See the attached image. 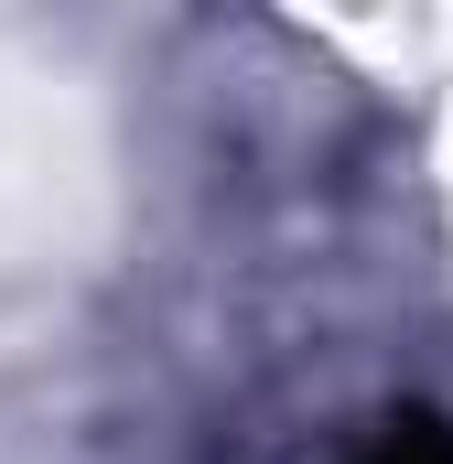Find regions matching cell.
<instances>
[{
    "label": "cell",
    "mask_w": 453,
    "mask_h": 464,
    "mask_svg": "<svg viewBox=\"0 0 453 464\" xmlns=\"http://www.w3.org/2000/svg\"><path fill=\"white\" fill-rule=\"evenodd\" d=\"M356 464H453V421H421V411H400V421H389V432H378Z\"/></svg>",
    "instance_id": "1"
}]
</instances>
